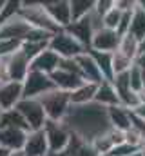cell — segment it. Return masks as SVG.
<instances>
[{
    "label": "cell",
    "instance_id": "cell-1",
    "mask_svg": "<svg viewBox=\"0 0 145 156\" xmlns=\"http://www.w3.org/2000/svg\"><path fill=\"white\" fill-rule=\"evenodd\" d=\"M20 16L35 29H42L45 33H51V35H56L58 31H62L53 20L51 16L47 15V11L44 9V4L42 2H22V7H20Z\"/></svg>",
    "mask_w": 145,
    "mask_h": 156
},
{
    "label": "cell",
    "instance_id": "cell-2",
    "mask_svg": "<svg viewBox=\"0 0 145 156\" xmlns=\"http://www.w3.org/2000/svg\"><path fill=\"white\" fill-rule=\"evenodd\" d=\"M38 100L45 111L47 120H51V122H64V118L67 116V113L71 109L69 93L60 91V89H55V91L40 96Z\"/></svg>",
    "mask_w": 145,
    "mask_h": 156
},
{
    "label": "cell",
    "instance_id": "cell-3",
    "mask_svg": "<svg viewBox=\"0 0 145 156\" xmlns=\"http://www.w3.org/2000/svg\"><path fill=\"white\" fill-rule=\"evenodd\" d=\"M44 133L47 138L49 145V154H56L67 149L69 140H71V131L64 122H51L47 120L44 125Z\"/></svg>",
    "mask_w": 145,
    "mask_h": 156
},
{
    "label": "cell",
    "instance_id": "cell-4",
    "mask_svg": "<svg viewBox=\"0 0 145 156\" xmlns=\"http://www.w3.org/2000/svg\"><path fill=\"white\" fill-rule=\"evenodd\" d=\"M26 120V123L29 125V131H38V129H44L47 116H45V111L40 104L38 98H22L20 104L15 107Z\"/></svg>",
    "mask_w": 145,
    "mask_h": 156
},
{
    "label": "cell",
    "instance_id": "cell-5",
    "mask_svg": "<svg viewBox=\"0 0 145 156\" xmlns=\"http://www.w3.org/2000/svg\"><path fill=\"white\" fill-rule=\"evenodd\" d=\"M49 49L55 51L60 58H76L82 53H85V47L80 42H76L69 33H65L64 29L51 37V40H49Z\"/></svg>",
    "mask_w": 145,
    "mask_h": 156
},
{
    "label": "cell",
    "instance_id": "cell-6",
    "mask_svg": "<svg viewBox=\"0 0 145 156\" xmlns=\"http://www.w3.org/2000/svg\"><path fill=\"white\" fill-rule=\"evenodd\" d=\"M22 89H24V98H40L51 91H55V83L51 76L36 73V71H29V75L22 82Z\"/></svg>",
    "mask_w": 145,
    "mask_h": 156
},
{
    "label": "cell",
    "instance_id": "cell-7",
    "mask_svg": "<svg viewBox=\"0 0 145 156\" xmlns=\"http://www.w3.org/2000/svg\"><path fill=\"white\" fill-rule=\"evenodd\" d=\"M64 31H65V33H69L76 42H80V44L85 47V51H89V49H91V42H93L94 29H93V24H91V16H89V15H87V16H83V18H80V20L71 22Z\"/></svg>",
    "mask_w": 145,
    "mask_h": 156
},
{
    "label": "cell",
    "instance_id": "cell-8",
    "mask_svg": "<svg viewBox=\"0 0 145 156\" xmlns=\"http://www.w3.org/2000/svg\"><path fill=\"white\" fill-rule=\"evenodd\" d=\"M42 4H44V9L47 11V15L51 16V20L60 29H65L72 22L69 0H53V2H42Z\"/></svg>",
    "mask_w": 145,
    "mask_h": 156
},
{
    "label": "cell",
    "instance_id": "cell-9",
    "mask_svg": "<svg viewBox=\"0 0 145 156\" xmlns=\"http://www.w3.org/2000/svg\"><path fill=\"white\" fill-rule=\"evenodd\" d=\"M24 98V89L20 82H4L0 83V109L9 111L15 109Z\"/></svg>",
    "mask_w": 145,
    "mask_h": 156
},
{
    "label": "cell",
    "instance_id": "cell-10",
    "mask_svg": "<svg viewBox=\"0 0 145 156\" xmlns=\"http://www.w3.org/2000/svg\"><path fill=\"white\" fill-rule=\"evenodd\" d=\"M120 35L116 31L111 29H100L93 35V42H91V49L93 51H100V53H116L120 47Z\"/></svg>",
    "mask_w": 145,
    "mask_h": 156
},
{
    "label": "cell",
    "instance_id": "cell-11",
    "mask_svg": "<svg viewBox=\"0 0 145 156\" xmlns=\"http://www.w3.org/2000/svg\"><path fill=\"white\" fill-rule=\"evenodd\" d=\"M31 31V26L18 15L15 18H11L9 22L0 26V40H18L24 42L27 37V33Z\"/></svg>",
    "mask_w": 145,
    "mask_h": 156
},
{
    "label": "cell",
    "instance_id": "cell-12",
    "mask_svg": "<svg viewBox=\"0 0 145 156\" xmlns=\"http://www.w3.org/2000/svg\"><path fill=\"white\" fill-rule=\"evenodd\" d=\"M22 153L26 156H49V145L44 129L38 131H29Z\"/></svg>",
    "mask_w": 145,
    "mask_h": 156
},
{
    "label": "cell",
    "instance_id": "cell-13",
    "mask_svg": "<svg viewBox=\"0 0 145 156\" xmlns=\"http://www.w3.org/2000/svg\"><path fill=\"white\" fill-rule=\"evenodd\" d=\"M31 71V62L18 51L7 58V80L9 82H24Z\"/></svg>",
    "mask_w": 145,
    "mask_h": 156
},
{
    "label": "cell",
    "instance_id": "cell-14",
    "mask_svg": "<svg viewBox=\"0 0 145 156\" xmlns=\"http://www.w3.org/2000/svg\"><path fill=\"white\" fill-rule=\"evenodd\" d=\"M74 62H76V66H78V69H80V76L83 78V82L96 83V85L104 82V76H102V73H100L98 66L94 64L93 56H91L87 51H85V53H82L80 56H76V58H74Z\"/></svg>",
    "mask_w": 145,
    "mask_h": 156
},
{
    "label": "cell",
    "instance_id": "cell-15",
    "mask_svg": "<svg viewBox=\"0 0 145 156\" xmlns=\"http://www.w3.org/2000/svg\"><path fill=\"white\" fill-rule=\"evenodd\" d=\"M60 56L55 53V51H51L49 47L45 49V51H42L36 58L31 60V71H36V73H42V75H47V76H51L58 67H60Z\"/></svg>",
    "mask_w": 145,
    "mask_h": 156
},
{
    "label": "cell",
    "instance_id": "cell-16",
    "mask_svg": "<svg viewBox=\"0 0 145 156\" xmlns=\"http://www.w3.org/2000/svg\"><path fill=\"white\" fill-rule=\"evenodd\" d=\"M27 133L20 131V129H11V127H0V147L15 153V151H22L24 144H26Z\"/></svg>",
    "mask_w": 145,
    "mask_h": 156
},
{
    "label": "cell",
    "instance_id": "cell-17",
    "mask_svg": "<svg viewBox=\"0 0 145 156\" xmlns=\"http://www.w3.org/2000/svg\"><path fill=\"white\" fill-rule=\"evenodd\" d=\"M51 80L55 83L56 89L60 91H65V93H72L74 89H78L80 85H83V78L74 75V73H69V71H64V69H56L53 75H51Z\"/></svg>",
    "mask_w": 145,
    "mask_h": 156
},
{
    "label": "cell",
    "instance_id": "cell-18",
    "mask_svg": "<svg viewBox=\"0 0 145 156\" xmlns=\"http://www.w3.org/2000/svg\"><path fill=\"white\" fill-rule=\"evenodd\" d=\"M94 104H98L100 107H105V109L120 105V98L116 94V89H114L112 82L104 80L102 83H98L96 94H94Z\"/></svg>",
    "mask_w": 145,
    "mask_h": 156
},
{
    "label": "cell",
    "instance_id": "cell-19",
    "mask_svg": "<svg viewBox=\"0 0 145 156\" xmlns=\"http://www.w3.org/2000/svg\"><path fill=\"white\" fill-rule=\"evenodd\" d=\"M107 120L109 125L120 133H127L131 131V111L122 107V105H116V107H109L107 109Z\"/></svg>",
    "mask_w": 145,
    "mask_h": 156
},
{
    "label": "cell",
    "instance_id": "cell-20",
    "mask_svg": "<svg viewBox=\"0 0 145 156\" xmlns=\"http://www.w3.org/2000/svg\"><path fill=\"white\" fill-rule=\"evenodd\" d=\"M96 83H89L85 82L83 85H80L78 89H74L69 93V100H71L72 107H80V105H87L94 102V94H96Z\"/></svg>",
    "mask_w": 145,
    "mask_h": 156
},
{
    "label": "cell",
    "instance_id": "cell-21",
    "mask_svg": "<svg viewBox=\"0 0 145 156\" xmlns=\"http://www.w3.org/2000/svg\"><path fill=\"white\" fill-rule=\"evenodd\" d=\"M87 53L93 56V60L98 66V69H100L104 80L112 82V78H114V71H112V53H100V51H93V49H89Z\"/></svg>",
    "mask_w": 145,
    "mask_h": 156
},
{
    "label": "cell",
    "instance_id": "cell-22",
    "mask_svg": "<svg viewBox=\"0 0 145 156\" xmlns=\"http://www.w3.org/2000/svg\"><path fill=\"white\" fill-rule=\"evenodd\" d=\"M0 127H11V129H20V131L29 133V125L26 123L24 116L16 109L2 111V115H0Z\"/></svg>",
    "mask_w": 145,
    "mask_h": 156
},
{
    "label": "cell",
    "instance_id": "cell-23",
    "mask_svg": "<svg viewBox=\"0 0 145 156\" xmlns=\"http://www.w3.org/2000/svg\"><path fill=\"white\" fill-rule=\"evenodd\" d=\"M129 35H133L138 42L145 38V11L138 5L133 9V18H131V27H129Z\"/></svg>",
    "mask_w": 145,
    "mask_h": 156
},
{
    "label": "cell",
    "instance_id": "cell-24",
    "mask_svg": "<svg viewBox=\"0 0 145 156\" xmlns=\"http://www.w3.org/2000/svg\"><path fill=\"white\" fill-rule=\"evenodd\" d=\"M71 4V20H80L93 13L96 0H69Z\"/></svg>",
    "mask_w": 145,
    "mask_h": 156
},
{
    "label": "cell",
    "instance_id": "cell-25",
    "mask_svg": "<svg viewBox=\"0 0 145 156\" xmlns=\"http://www.w3.org/2000/svg\"><path fill=\"white\" fill-rule=\"evenodd\" d=\"M118 51L134 62V58H136V56H138V53H140V42L134 38L133 35H129V33H127L125 37H122V38H120V47H118Z\"/></svg>",
    "mask_w": 145,
    "mask_h": 156
},
{
    "label": "cell",
    "instance_id": "cell-26",
    "mask_svg": "<svg viewBox=\"0 0 145 156\" xmlns=\"http://www.w3.org/2000/svg\"><path fill=\"white\" fill-rule=\"evenodd\" d=\"M20 7H22V2H15V0H9V2H2V7H0V26L9 22L11 18L18 16L20 15Z\"/></svg>",
    "mask_w": 145,
    "mask_h": 156
},
{
    "label": "cell",
    "instance_id": "cell-27",
    "mask_svg": "<svg viewBox=\"0 0 145 156\" xmlns=\"http://www.w3.org/2000/svg\"><path fill=\"white\" fill-rule=\"evenodd\" d=\"M49 47V42H22L20 45V53L31 62L33 58H36L42 51H45Z\"/></svg>",
    "mask_w": 145,
    "mask_h": 156
},
{
    "label": "cell",
    "instance_id": "cell-28",
    "mask_svg": "<svg viewBox=\"0 0 145 156\" xmlns=\"http://www.w3.org/2000/svg\"><path fill=\"white\" fill-rule=\"evenodd\" d=\"M133 66H134V62L131 58H127L125 55H122L120 51L112 53V71H114V76L120 75V73H127Z\"/></svg>",
    "mask_w": 145,
    "mask_h": 156
},
{
    "label": "cell",
    "instance_id": "cell-29",
    "mask_svg": "<svg viewBox=\"0 0 145 156\" xmlns=\"http://www.w3.org/2000/svg\"><path fill=\"white\" fill-rule=\"evenodd\" d=\"M142 153V149L140 147H136V145H133V144H127V142H123V144H120V145H116L107 156H136Z\"/></svg>",
    "mask_w": 145,
    "mask_h": 156
},
{
    "label": "cell",
    "instance_id": "cell-30",
    "mask_svg": "<svg viewBox=\"0 0 145 156\" xmlns=\"http://www.w3.org/2000/svg\"><path fill=\"white\" fill-rule=\"evenodd\" d=\"M22 42L18 40H0V58H9L20 51Z\"/></svg>",
    "mask_w": 145,
    "mask_h": 156
},
{
    "label": "cell",
    "instance_id": "cell-31",
    "mask_svg": "<svg viewBox=\"0 0 145 156\" xmlns=\"http://www.w3.org/2000/svg\"><path fill=\"white\" fill-rule=\"evenodd\" d=\"M120 18H122V11L112 7L109 13L104 15V27L105 29H111V31H116L118 24H120Z\"/></svg>",
    "mask_w": 145,
    "mask_h": 156
},
{
    "label": "cell",
    "instance_id": "cell-32",
    "mask_svg": "<svg viewBox=\"0 0 145 156\" xmlns=\"http://www.w3.org/2000/svg\"><path fill=\"white\" fill-rule=\"evenodd\" d=\"M129 83H131V89H133L134 93H142V91H143L142 71H140L136 66H133V67L129 69Z\"/></svg>",
    "mask_w": 145,
    "mask_h": 156
},
{
    "label": "cell",
    "instance_id": "cell-33",
    "mask_svg": "<svg viewBox=\"0 0 145 156\" xmlns=\"http://www.w3.org/2000/svg\"><path fill=\"white\" fill-rule=\"evenodd\" d=\"M136 7V5H134ZM131 18H133V11H122V18H120V24L116 27V33L120 37H125L129 33V27H131Z\"/></svg>",
    "mask_w": 145,
    "mask_h": 156
},
{
    "label": "cell",
    "instance_id": "cell-34",
    "mask_svg": "<svg viewBox=\"0 0 145 156\" xmlns=\"http://www.w3.org/2000/svg\"><path fill=\"white\" fill-rule=\"evenodd\" d=\"M51 37H53L51 33H45V31H42V29L31 27V31L27 33V37L24 38V42H49Z\"/></svg>",
    "mask_w": 145,
    "mask_h": 156
},
{
    "label": "cell",
    "instance_id": "cell-35",
    "mask_svg": "<svg viewBox=\"0 0 145 156\" xmlns=\"http://www.w3.org/2000/svg\"><path fill=\"white\" fill-rule=\"evenodd\" d=\"M112 7H114V0H96V4H94V13H98V15L104 18V15L109 13Z\"/></svg>",
    "mask_w": 145,
    "mask_h": 156
},
{
    "label": "cell",
    "instance_id": "cell-36",
    "mask_svg": "<svg viewBox=\"0 0 145 156\" xmlns=\"http://www.w3.org/2000/svg\"><path fill=\"white\" fill-rule=\"evenodd\" d=\"M74 156H100V153L93 147L91 142H83V144L80 145V149L76 151V154Z\"/></svg>",
    "mask_w": 145,
    "mask_h": 156
},
{
    "label": "cell",
    "instance_id": "cell-37",
    "mask_svg": "<svg viewBox=\"0 0 145 156\" xmlns=\"http://www.w3.org/2000/svg\"><path fill=\"white\" fill-rule=\"evenodd\" d=\"M136 5L134 0H114V7L120 11H133Z\"/></svg>",
    "mask_w": 145,
    "mask_h": 156
},
{
    "label": "cell",
    "instance_id": "cell-38",
    "mask_svg": "<svg viewBox=\"0 0 145 156\" xmlns=\"http://www.w3.org/2000/svg\"><path fill=\"white\" fill-rule=\"evenodd\" d=\"M9 82L7 80V58H0V83Z\"/></svg>",
    "mask_w": 145,
    "mask_h": 156
},
{
    "label": "cell",
    "instance_id": "cell-39",
    "mask_svg": "<svg viewBox=\"0 0 145 156\" xmlns=\"http://www.w3.org/2000/svg\"><path fill=\"white\" fill-rule=\"evenodd\" d=\"M134 66H136L140 71H143V73H145V51L138 53V56L134 58Z\"/></svg>",
    "mask_w": 145,
    "mask_h": 156
},
{
    "label": "cell",
    "instance_id": "cell-40",
    "mask_svg": "<svg viewBox=\"0 0 145 156\" xmlns=\"http://www.w3.org/2000/svg\"><path fill=\"white\" fill-rule=\"evenodd\" d=\"M133 113H134V115H138L140 118H143V120H145V104L138 105V107H136V109H134Z\"/></svg>",
    "mask_w": 145,
    "mask_h": 156
},
{
    "label": "cell",
    "instance_id": "cell-41",
    "mask_svg": "<svg viewBox=\"0 0 145 156\" xmlns=\"http://www.w3.org/2000/svg\"><path fill=\"white\" fill-rule=\"evenodd\" d=\"M9 154H11V151H7V149L0 147V156H9Z\"/></svg>",
    "mask_w": 145,
    "mask_h": 156
},
{
    "label": "cell",
    "instance_id": "cell-42",
    "mask_svg": "<svg viewBox=\"0 0 145 156\" xmlns=\"http://www.w3.org/2000/svg\"><path fill=\"white\" fill-rule=\"evenodd\" d=\"M9 156H26V154H24L22 151H15V153H11Z\"/></svg>",
    "mask_w": 145,
    "mask_h": 156
},
{
    "label": "cell",
    "instance_id": "cell-43",
    "mask_svg": "<svg viewBox=\"0 0 145 156\" xmlns=\"http://www.w3.org/2000/svg\"><path fill=\"white\" fill-rule=\"evenodd\" d=\"M142 51H145V38L140 42V53H142Z\"/></svg>",
    "mask_w": 145,
    "mask_h": 156
},
{
    "label": "cell",
    "instance_id": "cell-44",
    "mask_svg": "<svg viewBox=\"0 0 145 156\" xmlns=\"http://www.w3.org/2000/svg\"><path fill=\"white\" fill-rule=\"evenodd\" d=\"M0 115H2V109H0Z\"/></svg>",
    "mask_w": 145,
    "mask_h": 156
}]
</instances>
